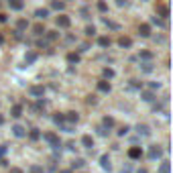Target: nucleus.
<instances>
[{
    "mask_svg": "<svg viewBox=\"0 0 173 173\" xmlns=\"http://www.w3.org/2000/svg\"><path fill=\"white\" fill-rule=\"evenodd\" d=\"M10 173H25V171H23V169H19V167H12Z\"/></svg>",
    "mask_w": 173,
    "mask_h": 173,
    "instance_id": "nucleus-47",
    "label": "nucleus"
},
{
    "mask_svg": "<svg viewBox=\"0 0 173 173\" xmlns=\"http://www.w3.org/2000/svg\"><path fill=\"white\" fill-rule=\"evenodd\" d=\"M35 59H37V53H33V51H29V53L25 55V61H27V63H33Z\"/></svg>",
    "mask_w": 173,
    "mask_h": 173,
    "instance_id": "nucleus-29",
    "label": "nucleus"
},
{
    "mask_svg": "<svg viewBox=\"0 0 173 173\" xmlns=\"http://www.w3.org/2000/svg\"><path fill=\"white\" fill-rule=\"evenodd\" d=\"M100 165H102V169H104V171H110V169H112V165H110V157H108L106 153H104L102 157H100Z\"/></svg>",
    "mask_w": 173,
    "mask_h": 173,
    "instance_id": "nucleus-7",
    "label": "nucleus"
},
{
    "mask_svg": "<svg viewBox=\"0 0 173 173\" xmlns=\"http://www.w3.org/2000/svg\"><path fill=\"white\" fill-rule=\"evenodd\" d=\"M141 59H147V61H149V59H153V53H151V51H141Z\"/></svg>",
    "mask_w": 173,
    "mask_h": 173,
    "instance_id": "nucleus-36",
    "label": "nucleus"
},
{
    "mask_svg": "<svg viewBox=\"0 0 173 173\" xmlns=\"http://www.w3.org/2000/svg\"><path fill=\"white\" fill-rule=\"evenodd\" d=\"M138 35H141V37H151V25H141V27H138Z\"/></svg>",
    "mask_w": 173,
    "mask_h": 173,
    "instance_id": "nucleus-12",
    "label": "nucleus"
},
{
    "mask_svg": "<svg viewBox=\"0 0 173 173\" xmlns=\"http://www.w3.org/2000/svg\"><path fill=\"white\" fill-rule=\"evenodd\" d=\"M67 149H69V151H73V149H75V142L69 141V142H67Z\"/></svg>",
    "mask_w": 173,
    "mask_h": 173,
    "instance_id": "nucleus-44",
    "label": "nucleus"
},
{
    "mask_svg": "<svg viewBox=\"0 0 173 173\" xmlns=\"http://www.w3.org/2000/svg\"><path fill=\"white\" fill-rule=\"evenodd\" d=\"M128 157H131V159H141L142 157L141 147H131V149H128Z\"/></svg>",
    "mask_w": 173,
    "mask_h": 173,
    "instance_id": "nucleus-6",
    "label": "nucleus"
},
{
    "mask_svg": "<svg viewBox=\"0 0 173 173\" xmlns=\"http://www.w3.org/2000/svg\"><path fill=\"white\" fill-rule=\"evenodd\" d=\"M10 116H12V118H20V116H23V106H20V104L12 106V110H10Z\"/></svg>",
    "mask_w": 173,
    "mask_h": 173,
    "instance_id": "nucleus-13",
    "label": "nucleus"
},
{
    "mask_svg": "<svg viewBox=\"0 0 173 173\" xmlns=\"http://www.w3.org/2000/svg\"><path fill=\"white\" fill-rule=\"evenodd\" d=\"M141 98H142L145 102H153V100H155V94H153V92H142Z\"/></svg>",
    "mask_w": 173,
    "mask_h": 173,
    "instance_id": "nucleus-23",
    "label": "nucleus"
},
{
    "mask_svg": "<svg viewBox=\"0 0 173 173\" xmlns=\"http://www.w3.org/2000/svg\"><path fill=\"white\" fill-rule=\"evenodd\" d=\"M84 165H86V161H84V159H73V163H71V169H81Z\"/></svg>",
    "mask_w": 173,
    "mask_h": 173,
    "instance_id": "nucleus-21",
    "label": "nucleus"
},
{
    "mask_svg": "<svg viewBox=\"0 0 173 173\" xmlns=\"http://www.w3.org/2000/svg\"><path fill=\"white\" fill-rule=\"evenodd\" d=\"M25 29H29V20L20 19L19 23H16V31H25Z\"/></svg>",
    "mask_w": 173,
    "mask_h": 173,
    "instance_id": "nucleus-22",
    "label": "nucleus"
},
{
    "mask_svg": "<svg viewBox=\"0 0 173 173\" xmlns=\"http://www.w3.org/2000/svg\"><path fill=\"white\" fill-rule=\"evenodd\" d=\"M67 61L69 63H77V61H80V55H77V53H67Z\"/></svg>",
    "mask_w": 173,
    "mask_h": 173,
    "instance_id": "nucleus-30",
    "label": "nucleus"
},
{
    "mask_svg": "<svg viewBox=\"0 0 173 173\" xmlns=\"http://www.w3.org/2000/svg\"><path fill=\"white\" fill-rule=\"evenodd\" d=\"M81 145H84L86 149H94V138L90 135H84V137H81Z\"/></svg>",
    "mask_w": 173,
    "mask_h": 173,
    "instance_id": "nucleus-11",
    "label": "nucleus"
},
{
    "mask_svg": "<svg viewBox=\"0 0 173 173\" xmlns=\"http://www.w3.org/2000/svg\"><path fill=\"white\" fill-rule=\"evenodd\" d=\"M157 173H171V165H169V161H163L161 165H159Z\"/></svg>",
    "mask_w": 173,
    "mask_h": 173,
    "instance_id": "nucleus-17",
    "label": "nucleus"
},
{
    "mask_svg": "<svg viewBox=\"0 0 173 173\" xmlns=\"http://www.w3.org/2000/svg\"><path fill=\"white\" fill-rule=\"evenodd\" d=\"M12 135L16 138H23V137H27V131H25L20 124H14V126H12Z\"/></svg>",
    "mask_w": 173,
    "mask_h": 173,
    "instance_id": "nucleus-5",
    "label": "nucleus"
},
{
    "mask_svg": "<svg viewBox=\"0 0 173 173\" xmlns=\"http://www.w3.org/2000/svg\"><path fill=\"white\" fill-rule=\"evenodd\" d=\"M35 16H37L39 20H45L47 16H49V10H47V8H39V10H35Z\"/></svg>",
    "mask_w": 173,
    "mask_h": 173,
    "instance_id": "nucleus-16",
    "label": "nucleus"
},
{
    "mask_svg": "<svg viewBox=\"0 0 173 173\" xmlns=\"http://www.w3.org/2000/svg\"><path fill=\"white\" fill-rule=\"evenodd\" d=\"M102 73H104V77H106V80H112V77L116 75L112 67H104V69H102Z\"/></svg>",
    "mask_w": 173,
    "mask_h": 173,
    "instance_id": "nucleus-19",
    "label": "nucleus"
},
{
    "mask_svg": "<svg viewBox=\"0 0 173 173\" xmlns=\"http://www.w3.org/2000/svg\"><path fill=\"white\" fill-rule=\"evenodd\" d=\"M69 25H71V20H69V16H67V14H61V16H57V27H61V29H67Z\"/></svg>",
    "mask_w": 173,
    "mask_h": 173,
    "instance_id": "nucleus-4",
    "label": "nucleus"
},
{
    "mask_svg": "<svg viewBox=\"0 0 173 173\" xmlns=\"http://www.w3.org/2000/svg\"><path fill=\"white\" fill-rule=\"evenodd\" d=\"M98 10L100 12H108V4L104 2V0H98Z\"/></svg>",
    "mask_w": 173,
    "mask_h": 173,
    "instance_id": "nucleus-33",
    "label": "nucleus"
},
{
    "mask_svg": "<svg viewBox=\"0 0 173 173\" xmlns=\"http://www.w3.org/2000/svg\"><path fill=\"white\" fill-rule=\"evenodd\" d=\"M98 45H100V47H110V39H108V37H100V39H98Z\"/></svg>",
    "mask_w": 173,
    "mask_h": 173,
    "instance_id": "nucleus-31",
    "label": "nucleus"
},
{
    "mask_svg": "<svg viewBox=\"0 0 173 173\" xmlns=\"http://www.w3.org/2000/svg\"><path fill=\"white\" fill-rule=\"evenodd\" d=\"M159 157H161V149H159L157 145H151L149 147V159L155 161V159H159Z\"/></svg>",
    "mask_w": 173,
    "mask_h": 173,
    "instance_id": "nucleus-3",
    "label": "nucleus"
},
{
    "mask_svg": "<svg viewBox=\"0 0 173 173\" xmlns=\"http://www.w3.org/2000/svg\"><path fill=\"white\" fill-rule=\"evenodd\" d=\"M6 20H8L6 14H2V12H0V23H6Z\"/></svg>",
    "mask_w": 173,
    "mask_h": 173,
    "instance_id": "nucleus-49",
    "label": "nucleus"
},
{
    "mask_svg": "<svg viewBox=\"0 0 173 173\" xmlns=\"http://www.w3.org/2000/svg\"><path fill=\"white\" fill-rule=\"evenodd\" d=\"M128 131H131V126H126V124H124V126H120V128H118V137L128 135Z\"/></svg>",
    "mask_w": 173,
    "mask_h": 173,
    "instance_id": "nucleus-34",
    "label": "nucleus"
},
{
    "mask_svg": "<svg viewBox=\"0 0 173 173\" xmlns=\"http://www.w3.org/2000/svg\"><path fill=\"white\" fill-rule=\"evenodd\" d=\"M51 8H53V10H63V8H65V2H61V0H53V2H51Z\"/></svg>",
    "mask_w": 173,
    "mask_h": 173,
    "instance_id": "nucleus-18",
    "label": "nucleus"
},
{
    "mask_svg": "<svg viewBox=\"0 0 173 173\" xmlns=\"http://www.w3.org/2000/svg\"><path fill=\"white\" fill-rule=\"evenodd\" d=\"M43 138H45V141L49 142L53 149H59V147H61V141H59V137L53 135V132H45V135H43Z\"/></svg>",
    "mask_w": 173,
    "mask_h": 173,
    "instance_id": "nucleus-1",
    "label": "nucleus"
},
{
    "mask_svg": "<svg viewBox=\"0 0 173 173\" xmlns=\"http://www.w3.org/2000/svg\"><path fill=\"white\" fill-rule=\"evenodd\" d=\"M4 153H6V145L0 147V159H2V155H4Z\"/></svg>",
    "mask_w": 173,
    "mask_h": 173,
    "instance_id": "nucleus-46",
    "label": "nucleus"
},
{
    "mask_svg": "<svg viewBox=\"0 0 173 173\" xmlns=\"http://www.w3.org/2000/svg\"><path fill=\"white\" fill-rule=\"evenodd\" d=\"M104 25H106L108 29H112V31H118V29H120L116 23H112V20H108V19H104Z\"/></svg>",
    "mask_w": 173,
    "mask_h": 173,
    "instance_id": "nucleus-28",
    "label": "nucleus"
},
{
    "mask_svg": "<svg viewBox=\"0 0 173 173\" xmlns=\"http://www.w3.org/2000/svg\"><path fill=\"white\" fill-rule=\"evenodd\" d=\"M84 33H86V37H94V35H96V27H94V25H88Z\"/></svg>",
    "mask_w": 173,
    "mask_h": 173,
    "instance_id": "nucleus-25",
    "label": "nucleus"
},
{
    "mask_svg": "<svg viewBox=\"0 0 173 173\" xmlns=\"http://www.w3.org/2000/svg\"><path fill=\"white\" fill-rule=\"evenodd\" d=\"M4 122V116H0V124H2Z\"/></svg>",
    "mask_w": 173,
    "mask_h": 173,
    "instance_id": "nucleus-54",
    "label": "nucleus"
},
{
    "mask_svg": "<svg viewBox=\"0 0 173 173\" xmlns=\"http://www.w3.org/2000/svg\"><path fill=\"white\" fill-rule=\"evenodd\" d=\"M141 81H138V80H131V88H135V90H138V88H141Z\"/></svg>",
    "mask_w": 173,
    "mask_h": 173,
    "instance_id": "nucleus-40",
    "label": "nucleus"
},
{
    "mask_svg": "<svg viewBox=\"0 0 173 173\" xmlns=\"http://www.w3.org/2000/svg\"><path fill=\"white\" fill-rule=\"evenodd\" d=\"M29 137H31V138H33V141H37V138H41V132H39V131H37V128H33V131H31V132H29Z\"/></svg>",
    "mask_w": 173,
    "mask_h": 173,
    "instance_id": "nucleus-35",
    "label": "nucleus"
},
{
    "mask_svg": "<svg viewBox=\"0 0 173 173\" xmlns=\"http://www.w3.org/2000/svg\"><path fill=\"white\" fill-rule=\"evenodd\" d=\"M2 43H4V37H2V35H0V45H2Z\"/></svg>",
    "mask_w": 173,
    "mask_h": 173,
    "instance_id": "nucleus-53",
    "label": "nucleus"
},
{
    "mask_svg": "<svg viewBox=\"0 0 173 173\" xmlns=\"http://www.w3.org/2000/svg\"><path fill=\"white\" fill-rule=\"evenodd\" d=\"M137 131H138V135H142V137H149V135H151L149 124H138V126H137Z\"/></svg>",
    "mask_w": 173,
    "mask_h": 173,
    "instance_id": "nucleus-15",
    "label": "nucleus"
},
{
    "mask_svg": "<svg viewBox=\"0 0 173 173\" xmlns=\"http://www.w3.org/2000/svg\"><path fill=\"white\" fill-rule=\"evenodd\" d=\"M98 90L104 94H108L112 90V86H110V81H106V80H102V81H98Z\"/></svg>",
    "mask_w": 173,
    "mask_h": 173,
    "instance_id": "nucleus-9",
    "label": "nucleus"
},
{
    "mask_svg": "<svg viewBox=\"0 0 173 173\" xmlns=\"http://www.w3.org/2000/svg\"><path fill=\"white\" fill-rule=\"evenodd\" d=\"M81 16H84V19H90V8L88 6H81Z\"/></svg>",
    "mask_w": 173,
    "mask_h": 173,
    "instance_id": "nucleus-39",
    "label": "nucleus"
},
{
    "mask_svg": "<svg viewBox=\"0 0 173 173\" xmlns=\"http://www.w3.org/2000/svg\"><path fill=\"white\" fill-rule=\"evenodd\" d=\"M59 173H71V169H63V171H59Z\"/></svg>",
    "mask_w": 173,
    "mask_h": 173,
    "instance_id": "nucleus-51",
    "label": "nucleus"
},
{
    "mask_svg": "<svg viewBox=\"0 0 173 173\" xmlns=\"http://www.w3.org/2000/svg\"><path fill=\"white\" fill-rule=\"evenodd\" d=\"M102 122H104V128H112L114 126V118H112V116H104Z\"/></svg>",
    "mask_w": 173,
    "mask_h": 173,
    "instance_id": "nucleus-20",
    "label": "nucleus"
},
{
    "mask_svg": "<svg viewBox=\"0 0 173 173\" xmlns=\"http://www.w3.org/2000/svg\"><path fill=\"white\" fill-rule=\"evenodd\" d=\"M65 120L69 124H77V122H80V114H77V112H67Z\"/></svg>",
    "mask_w": 173,
    "mask_h": 173,
    "instance_id": "nucleus-10",
    "label": "nucleus"
},
{
    "mask_svg": "<svg viewBox=\"0 0 173 173\" xmlns=\"http://www.w3.org/2000/svg\"><path fill=\"white\" fill-rule=\"evenodd\" d=\"M137 173H147V169H138V171H137Z\"/></svg>",
    "mask_w": 173,
    "mask_h": 173,
    "instance_id": "nucleus-52",
    "label": "nucleus"
},
{
    "mask_svg": "<svg viewBox=\"0 0 173 173\" xmlns=\"http://www.w3.org/2000/svg\"><path fill=\"white\" fill-rule=\"evenodd\" d=\"M33 33L37 35V37H41V35L45 33V27H43V25H35V27H33Z\"/></svg>",
    "mask_w": 173,
    "mask_h": 173,
    "instance_id": "nucleus-26",
    "label": "nucleus"
},
{
    "mask_svg": "<svg viewBox=\"0 0 173 173\" xmlns=\"http://www.w3.org/2000/svg\"><path fill=\"white\" fill-rule=\"evenodd\" d=\"M98 135H100V137H106V135H108V131H106L104 126H98Z\"/></svg>",
    "mask_w": 173,
    "mask_h": 173,
    "instance_id": "nucleus-43",
    "label": "nucleus"
},
{
    "mask_svg": "<svg viewBox=\"0 0 173 173\" xmlns=\"http://www.w3.org/2000/svg\"><path fill=\"white\" fill-rule=\"evenodd\" d=\"M53 122H55V124H63V122H65V116H59V114L53 116Z\"/></svg>",
    "mask_w": 173,
    "mask_h": 173,
    "instance_id": "nucleus-38",
    "label": "nucleus"
},
{
    "mask_svg": "<svg viewBox=\"0 0 173 173\" xmlns=\"http://www.w3.org/2000/svg\"><path fill=\"white\" fill-rule=\"evenodd\" d=\"M29 171H31V173H45L41 165H31V169H29Z\"/></svg>",
    "mask_w": 173,
    "mask_h": 173,
    "instance_id": "nucleus-37",
    "label": "nucleus"
},
{
    "mask_svg": "<svg viewBox=\"0 0 173 173\" xmlns=\"http://www.w3.org/2000/svg\"><path fill=\"white\" fill-rule=\"evenodd\" d=\"M141 69H142L145 73H151L155 67H153V63H151V61H147V63H142V65H141Z\"/></svg>",
    "mask_w": 173,
    "mask_h": 173,
    "instance_id": "nucleus-27",
    "label": "nucleus"
},
{
    "mask_svg": "<svg viewBox=\"0 0 173 173\" xmlns=\"http://www.w3.org/2000/svg\"><path fill=\"white\" fill-rule=\"evenodd\" d=\"M65 2H69V0H65Z\"/></svg>",
    "mask_w": 173,
    "mask_h": 173,
    "instance_id": "nucleus-55",
    "label": "nucleus"
},
{
    "mask_svg": "<svg viewBox=\"0 0 173 173\" xmlns=\"http://www.w3.org/2000/svg\"><path fill=\"white\" fill-rule=\"evenodd\" d=\"M88 49H90V45H88V43H84V45L80 47V51H88Z\"/></svg>",
    "mask_w": 173,
    "mask_h": 173,
    "instance_id": "nucleus-48",
    "label": "nucleus"
},
{
    "mask_svg": "<svg viewBox=\"0 0 173 173\" xmlns=\"http://www.w3.org/2000/svg\"><path fill=\"white\" fill-rule=\"evenodd\" d=\"M116 4H118V6H124V4H126V0H116Z\"/></svg>",
    "mask_w": 173,
    "mask_h": 173,
    "instance_id": "nucleus-50",
    "label": "nucleus"
},
{
    "mask_svg": "<svg viewBox=\"0 0 173 173\" xmlns=\"http://www.w3.org/2000/svg\"><path fill=\"white\" fill-rule=\"evenodd\" d=\"M149 88H151V90H159V88H161V84H159V81H151Z\"/></svg>",
    "mask_w": 173,
    "mask_h": 173,
    "instance_id": "nucleus-42",
    "label": "nucleus"
},
{
    "mask_svg": "<svg viewBox=\"0 0 173 173\" xmlns=\"http://www.w3.org/2000/svg\"><path fill=\"white\" fill-rule=\"evenodd\" d=\"M145 2H147V0H145Z\"/></svg>",
    "mask_w": 173,
    "mask_h": 173,
    "instance_id": "nucleus-56",
    "label": "nucleus"
},
{
    "mask_svg": "<svg viewBox=\"0 0 173 173\" xmlns=\"http://www.w3.org/2000/svg\"><path fill=\"white\" fill-rule=\"evenodd\" d=\"M8 6H10V10H23L25 2L23 0H8Z\"/></svg>",
    "mask_w": 173,
    "mask_h": 173,
    "instance_id": "nucleus-8",
    "label": "nucleus"
},
{
    "mask_svg": "<svg viewBox=\"0 0 173 173\" xmlns=\"http://www.w3.org/2000/svg\"><path fill=\"white\" fill-rule=\"evenodd\" d=\"M65 41H67V43H73V41H75V37H73V35H67Z\"/></svg>",
    "mask_w": 173,
    "mask_h": 173,
    "instance_id": "nucleus-45",
    "label": "nucleus"
},
{
    "mask_svg": "<svg viewBox=\"0 0 173 173\" xmlns=\"http://www.w3.org/2000/svg\"><path fill=\"white\" fill-rule=\"evenodd\" d=\"M29 92H31L33 98H43V96H45V88H43V86H31Z\"/></svg>",
    "mask_w": 173,
    "mask_h": 173,
    "instance_id": "nucleus-2",
    "label": "nucleus"
},
{
    "mask_svg": "<svg viewBox=\"0 0 173 173\" xmlns=\"http://www.w3.org/2000/svg\"><path fill=\"white\" fill-rule=\"evenodd\" d=\"M151 23H153V25H157V27H161V25H163V20H161V19H157V16H153V19H151Z\"/></svg>",
    "mask_w": 173,
    "mask_h": 173,
    "instance_id": "nucleus-41",
    "label": "nucleus"
},
{
    "mask_svg": "<svg viewBox=\"0 0 173 173\" xmlns=\"http://www.w3.org/2000/svg\"><path fill=\"white\" fill-rule=\"evenodd\" d=\"M45 33H47V41H55V39L59 37L57 31H45Z\"/></svg>",
    "mask_w": 173,
    "mask_h": 173,
    "instance_id": "nucleus-32",
    "label": "nucleus"
},
{
    "mask_svg": "<svg viewBox=\"0 0 173 173\" xmlns=\"http://www.w3.org/2000/svg\"><path fill=\"white\" fill-rule=\"evenodd\" d=\"M157 12L163 16V19H167V16H169V8H167V6H157Z\"/></svg>",
    "mask_w": 173,
    "mask_h": 173,
    "instance_id": "nucleus-24",
    "label": "nucleus"
},
{
    "mask_svg": "<svg viewBox=\"0 0 173 173\" xmlns=\"http://www.w3.org/2000/svg\"><path fill=\"white\" fill-rule=\"evenodd\" d=\"M118 45L122 47V49H128V47H132V39H128V37H120V39H118Z\"/></svg>",
    "mask_w": 173,
    "mask_h": 173,
    "instance_id": "nucleus-14",
    "label": "nucleus"
}]
</instances>
